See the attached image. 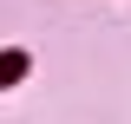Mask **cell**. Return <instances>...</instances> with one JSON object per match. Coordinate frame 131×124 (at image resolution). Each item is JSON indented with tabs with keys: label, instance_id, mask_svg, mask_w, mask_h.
<instances>
[{
	"label": "cell",
	"instance_id": "6da1fadb",
	"mask_svg": "<svg viewBox=\"0 0 131 124\" xmlns=\"http://www.w3.org/2000/svg\"><path fill=\"white\" fill-rule=\"evenodd\" d=\"M26 72V59H20V52H7V59H0V85H7V78H20Z\"/></svg>",
	"mask_w": 131,
	"mask_h": 124
}]
</instances>
